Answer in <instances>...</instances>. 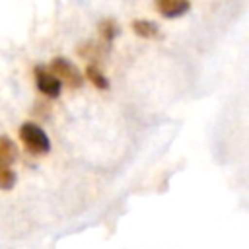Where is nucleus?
<instances>
[{
  "label": "nucleus",
  "mask_w": 249,
  "mask_h": 249,
  "mask_svg": "<svg viewBox=\"0 0 249 249\" xmlns=\"http://www.w3.org/2000/svg\"><path fill=\"white\" fill-rule=\"evenodd\" d=\"M19 140H21L23 148L35 156L47 154L51 150V142H49L47 132L35 123H23L19 126Z\"/></svg>",
  "instance_id": "f257e3e1"
},
{
  "label": "nucleus",
  "mask_w": 249,
  "mask_h": 249,
  "mask_svg": "<svg viewBox=\"0 0 249 249\" xmlns=\"http://www.w3.org/2000/svg\"><path fill=\"white\" fill-rule=\"evenodd\" d=\"M51 72L60 82V86L64 84L70 89L82 88V84H84V78H82V72L78 70V66L74 62H70L68 58H64V56H54L51 60Z\"/></svg>",
  "instance_id": "f03ea898"
},
{
  "label": "nucleus",
  "mask_w": 249,
  "mask_h": 249,
  "mask_svg": "<svg viewBox=\"0 0 249 249\" xmlns=\"http://www.w3.org/2000/svg\"><path fill=\"white\" fill-rule=\"evenodd\" d=\"M33 76H35V84H37V89L41 93H45L47 97H58L60 93V82L54 78V74L43 66V64H37L35 70H33Z\"/></svg>",
  "instance_id": "7ed1b4c3"
},
{
  "label": "nucleus",
  "mask_w": 249,
  "mask_h": 249,
  "mask_svg": "<svg viewBox=\"0 0 249 249\" xmlns=\"http://www.w3.org/2000/svg\"><path fill=\"white\" fill-rule=\"evenodd\" d=\"M156 10L163 18H179L181 14L191 10V2H185V0H160V2H156Z\"/></svg>",
  "instance_id": "20e7f679"
},
{
  "label": "nucleus",
  "mask_w": 249,
  "mask_h": 249,
  "mask_svg": "<svg viewBox=\"0 0 249 249\" xmlns=\"http://www.w3.org/2000/svg\"><path fill=\"white\" fill-rule=\"evenodd\" d=\"M132 31L138 37H144V39L160 37V25L154 23V21H150V19H134L132 21Z\"/></svg>",
  "instance_id": "39448f33"
},
{
  "label": "nucleus",
  "mask_w": 249,
  "mask_h": 249,
  "mask_svg": "<svg viewBox=\"0 0 249 249\" xmlns=\"http://www.w3.org/2000/svg\"><path fill=\"white\" fill-rule=\"evenodd\" d=\"M18 158V148L14 144V140L6 134L0 136V163L4 165H12Z\"/></svg>",
  "instance_id": "423d86ee"
},
{
  "label": "nucleus",
  "mask_w": 249,
  "mask_h": 249,
  "mask_svg": "<svg viewBox=\"0 0 249 249\" xmlns=\"http://www.w3.org/2000/svg\"><path fill=\"white\" fill-rule=\"evenodd\" d=\"M86 76L89 78V82L97 88V89H107L109 88V80L105 78V74L101 72L99 62H89L86 68Z\"/></svg>",
  "instance_id": "0eeeda50"
},
{
  "label": "nucleus",
  "mask_w": 249,
  "mask_h": 249,
  "mask_svg": "<svg viewBox=\"0 0 249 249\" xmlns=\"http://www.w3.org/2000/svg\"><path fill=\"white\" fill-rule=\"evenodd\" d=\"M97 29H99V35H101V39H103L105 43H111V41L119 35V23H117L113 18L101 19L99 25H97Z\"/></svg>",
  "instance_id": "6e6552de"
},
{
  "label": "nucleus",
  "mask_w": 249,
  "mask_h": 249,
  "mask_svg": "<svg viewBox=\"0 0 249 249\" xmlns=\"http://www.w3.org/2000/svg\"><path fill=\"white\" fill-rule=\"evenodd\" d=\"M78 53L82 54V56H86V58H89V62H99V58L107 53V49L103 47V45H97V43H84L80 49H78Z\"/></svg>",
  "instance_id": "1a4fd4ad"
},
{
  "label": "nucleus",
  "mask_w": 249,
  "mask_h": 249,
  "mask_svg": "<svg viewBox=\"0 0 249 249\" xmlns=\"http://www.w3.org/2000/svg\"><path fill=\"white\" fill-rule=\"evenodd\" d=\"M16 183V173L12 171V165H4L0 163V189L10 191Z\"/></svg>",
  "instance_id": "9d476101"
}]
</instances>
